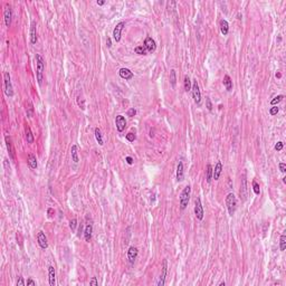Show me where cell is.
Returning a JSON list of instances; mask_svg holds the SVG:
<instances>
[{
  "label": "cell",
  "mask_w": 286,
  "mask_h": 286,
  "mask_svg": "<svg viewBox=\"0 0 286 286\" xmlns=\"http://www.w3.org/2000/svg\"><path fill=\"white\" fill-rule=\"evenodd\" d=\"M276 77L281 78V77H282V74H281V73H277V74H276Z\"/></svg>",
  "instance_id": "50"
},
{
  "label": "cell",
  "mask_w": 286,
  "mask_h": 286,
  "mask_svg": "<svg viewBox=\"0 0 286 286\" xmlns=\"http://www.w3.org/2000/svg\"><path fill=\"white\" fill-rule=\"evenodd\" d=\"M30 43H37V24L35 20L31 22V26H30Z\"/></svg>",
  "instance_id": "14"
},
{
  "label": "cell",
  "mask_w": 286,
  "mask_h": 286,
  "mask_svg": "<svg viewBox=\"0 0 286 286\" xmlns=\"http://www.w3.org/2000/svg\"><path fill=\"white\" fill-rule=\"evenodd\" d=\"M26 113H27L28 117H33L34 116V105H33V103L30 101L26 103Z\"/></svg>",
  "instance_id": "25"
},
{
  "label": "cell",
  "mask_w": 286,
  "mask_h": 286,
  "mask_svg": "<svg viewBox=\"0 0 286 286\" xmlns=\"http://www.w3.org/2000/svg\"><path fill=\"white\" fill-rule=\"evenodd\" d=\"M137 255H139V250H137V247L134 246H131L129 248L128 250V259L130 261V264H134L135 259L137 258Z\"/></svg>",
  "instance_id": "10"
},
{
  "label": "cell",
  "mask_w": 286,
  "mask_h": 286,
  "mask_svg": "<svg viewBox=\"0 0 286 286\" xmlns=\"http://www.w3.org/2000/svg\"><path fill=\"white\" fill-rule=\"evenodd\" d=\"M183 86H184V91H186V92L191 91L192 84H191V81H190V77H189L188 75H186L183 78Z\"/></svg>",
  "instance_id": "28"
},
{
  "label": "cell",
  "mask_w": 286,
  "mask_h": 286,
  "mask_svg": "<svg viewBox=\"0 0 286 286\" xmlns=\"http://www.w3.org/2000/svg\"><path fill=\"white\" fill-rule=\"evenodd\" d=\"M195 215H196L198 220H202L204 219L205 211H204V208H202V205H201L200 198H197L196 202H195Z\"/></svg>",
  "instance_id": "6"
},
{
  "label": "cell",
  "mask_w": 286,
  "mask_h": 286,
  "mask_svg": "<svg viewBox=\"0 0 286 286\" xmlns=\"http://www.w3.org/2000/svg\"><path fill=\"white\" fill-rule=\"evenodd\" d=\"M167 272H168V261H167V259H164V261H163V264H162V273H161V275H160V278H159V282H158L159 286L164 285V283H166V276H167Z\"/></svg>",
  "instance_id": "11"
},
{
  "label": "cell",
  "mask_w": 286,
  "mask_h": 286,
  "mask_svg": "<svg viewBox=\"0 0 286 286\" xmlns=\"http://www.w3.org/2000/svg\"><path fill=\"white\" fill-rule=\"evenodd\" d=\"M25 134H26V140H27V142H28V143H34V135H33L31 130H30V128L28 125L25 126Z\"/></svg>",
  "instance_id": "24"
},
{
  "label": "cell",
  "mask_w": 286,
  "mask_h": 286,
  "mask_svg": "<svg viewBox=\"0 0 286 286\" xmlns=\"http://www.w3.org/2000/svg\"><path fill=\"white\" fill-rule=\"evenodd\" d=\"M36 65H37V69H36V76H37V81H38L39 85L43 84L44 79V71H45V62L42 55L36 54Z\"/></svg>",
  "instance_id": "1"
},
{
  "label": "cell",
  "mask_w": 286,
  "mask_h": 286,
  "mask_svg": "<svg viewBox=\"0 0 286 286\" xmlns=\"http://www.w3.org/2000/svg\"><path fill=\"white\" fill-rule=\"evenodd\" d=\"M144 47H145V49H146V51H149V53H153V51H155V48H157L155 42H154L153 39L151 38L150 36H148V37L145 38Z\"/></svg>",
  "instance_id": "12"
},
{
  "label": "cell",
  "mask_w": 286,
  "mask_h": 286,
  "mask_svg": "<svg viewBox=\"0 0 286 286\" xmlns=\"http://www.w3.org/2000/svg\"><path fill=\"white\" fill-rule=\"evenodd\" d=\"M4 93H6V95H7L8 97H13V88L11 78H10V74H9V73H4Z\"/></svg>",
  "instance_id": "4"
},
{
  "label": "cell",
  "mask_w": 286,
  "mask_h": 286,
  "mask_svg": "<svg viewBox=\"0 0 286 286\" xmlns=\"http://www.w3.org/2000/svg\"><path fill=\"white\" fill-rule=\"evenodd\" d=\"M206 104H207L208 111H211V110H212V104H211V101H210L209 97H206Z\"/></svg>",
  "instance_id": "40"
},
{
  "label": "cell",
  "mask_w": 286,
  "mask_h": 286,
  "mask_svg": "<svg viewBox=\"0 0 286 286\" xmlns=\"http://www.w3.org/2000/svg\"><path fill=\"white\" fill-rule=\"evenodd\" d=\"M212 173H214V169L211 167V164L207 166V182L210 183L211 180H212Z\"/></svg>",
  "instance_id": "29"
},
{
  "label": "cell",
  "mask_w": 286,
  "mask_h": 286,
  "mask_svg": "<svg viewBox=\"0 0 286 286\" xmlns=\"http://www.w3.org/2000/svg\"><path fill=\"white\" fill-rule=\"evenodd\" d=\"M226 206H227V209H228V212L230 216H234L236 211V208H237V199L234 193H228L226 197Z\"/></svg>",
  "instance_id": "3"
},
{
  "label": "cell",
  "mask_w": 286,
  "mask_h": 286,
  "mask_svg": "<svg viewBox=\"0 0 286 286\" xmlns=\"http://www.w3.org/2000/svg\"><path fill=\"white\" fill-rule=\"evenodd\" d=\"M77 104H78V106L81 107L82 110H85V101H84V98L78 96V97H77Z\"/></svg>",
  "instance_id": "35"
},
{
  "label": "cell",
  "mask_w": 286,
  "mask_h": 286,
  "mask_svg": "<svg viewBox=\"0 0 286 286\" xmlns=\"http://www.w3.org/2000/svg\"><path fill=\"white\" fill-rule=\"evenodd\" d=\"M190 193H191V187L186 186L182 192H181V195H180V209L181 210H184L187 208L189 200H190Z\"/></svg>",
  "instance_id": "2"
},
{
  "label": "cell",
  "mask_w": 286,
  "mask_h": 286,
  "mask_svg": "<svg viewBox=\"0 0 286 286\" xmlns=\"http://www.w3.org/2000/svg\"><path fill=\"white\" fill-rule=\"evenodd\" d=\"M48 277H49V285L55 286L56 285V273L54 266L48 267Z\"/></svg>",
  "instance_id": "18"
},
{
  "label": "cell",
  "mask_w": 286,
  "mask_h": 286,
  "mask_svg": "<svg viewBox=\"0 0 286 286\" xmlns=\"http://www.w3.org/2000/svg\"><path fill=\"white\" fill-rule=\"evenodd\" d=\"M124 26H125V22H120L119 24L115 26L114 30H113V38H114V40H115L116 43H119L120 40H121V33H122V30H123Z\"/></svg>",
  "instance_id": "8"
},
{
  "label": "cell",
  "mask_w": 286,
  "mask_h": 286,
  "mask_svg": "<svg viewBox=\"0 0 286 286\" xmlns=\"http://www.w3.org/2000/svg\"><path fill=\"white\" fill-rule=\"evenodd\" d=\"M225 285H226V284H225V282H222V283H220V284H219V286H225Z\"/></svg>",
  "instance_id": "51"
},
{
  "label": "cell",
  "mask_w": 286,
  "mask_h": 286,
  "mask_svg": "<svg viewBox=\"0 0 286 286\" xmlns=\"http://www.w3.org/2000/svg\"><path fill=\"white\" fill-rule=\"evenodd\" d=\"M115 125H116V130L119 132H123L125 130V126H126V121H125V117L123 115H117L115 119Z\"/></svg>",
  "instance_id": "9"
},
{
  "label": "cell",
  "mask_w": 286,
  "mask_h": 286,
  "mask_svg": "<svg viewBox=\"0 0 286 286\" xmlns=\"http://www.w3.org/2000/svg\"><path fill=\"white\" fill-rule=\"evenodd\" d=\"M278 111H279V108H278V107L275 105V106L270 107V110H269V114L274 116V115H276V114H277Z\"/></svg>",
  "instance_id": "37"
},
{
  "label": "cell",
  "mask_w": 286,
  "mask_h": 286,
  "mask_svg": "<svg viewBox=\"0 0 286 286\" xmlns=\"http://www.w3.org/2000/svg\"><path fill=\"white\" fill-rule=\"evenodd\" d=\"M4 141H6V145H7L9 157H10V159H11L13 161H15V160H16V155H15V148H13L11 137H9V135H6V137H4Z\"/></svg>",
  "instance_id": "7"
},
{
  "label": "cell",
  "mask_w": 286,
  "mask_h": 286,
  "mask_svg": "<svg viewBox=\"0 0 286 286\" xmlns=\"http://www.w3.org/2000/svg\"><path fill=\"white\" fill-rule=\"evenodd\" d=\"M224 85H225V87H226V90L228 92H230L233 90V81H231L229 75H225V77H224Z\"/></svg>",
  "instance_id": "23"
},
{
  "label": "cell",
  "mask_w": 286,
  "mask_h": 286,
  "mask_svg": "<svg viewBox=\"0 0 286 286\" xmlns=\"http://www.w3.org/2000/svg\"><path fill=\"white\" fill-rule=\"evenodd\" d=\"M28 166L30 169H37V159L34 154L30 153L28 155Z\"/></svg>",
  "instance_id": "22"
},
{
  "label": "cell",
  "mask_w": 286,
  "mask_h": 286,
  "mask_svg": "<svg viewBox=\"0 0 286 286\" xmlns=\"http://www.w3.org/2000/svg\"><path fill=\"white\" fill-rule=\"evenodd\" d=\"M279 248L282 252H284L286 248V236L284 234L281 236V239H279Z\"/></svg>",
  "instance_id": "31"
},
{
  "label": "cell",
  "mask_w": 286,
  "mask_h": 286,
  "mask_svg": "<svg viewBox=\"0 0 286 286\" xmlns=\"http://www.w3.org/2000/svg\"><path fill=\"white\" fill-rule=\"evenodd\" d=\"M96 4H97L98 6H103V4H105V1H104V0H100V1H98V0H97V2H96Z\"/></svg>",
  "instance_id": "47"
},
{
  "label": "cell",
  "mask_w": 286,
  "mask_h": 286,
  "mask_svg": "<svg viewBox=\"0 0 286 286\" xmlns=\"http://www.w3.org/2000/svg\"><path fill=\"white\" fill-rule=\"evenodd\" d=\"M220 31L224 36H227L228 35V31H229V25L228 22L225 20V19H221L220 20Z\"/></svg>",
  "instance_id": "21"
},
{
  "label": "cell",
  "mask_w": 286,
  "mask_h": 286,
  "mask_svg": "<svg viewBox=\"0 0 286 286\" xmlns=\"http://www.w3.org/2000/svg\"><path fill=\"white\" fill-rule=\"evenodd\" d=\"M90 285H94V286L98 285V282H97V279H96V277H92V279L90 281Z\"/></svg>",
  "instance_id": "43"
},
{
  "label": "cell",
  "mask_w": 286,
  "mask_h": 286,
  "mask_svg": "<svg viewBox=\"0 0 286 286\" xmlns=\"http://www.w3.org/2000/svg\"><path fill=\"white\" fill-rule=\"evenodd\" d=\"M253 189H254V192H255V195H259L261 193V189H259V184L257 183L256 181L254 180L253 181Z\"/></svg>",
  "instance_id": "34"
},
{
  "label": "cell",
  "mask_w": 286,
  "mask_h": 286,
  "mask_svg": "<svg viewBox=\"0 0 286 286\" xmlns=\"http://www.w3.org/2000/svg\"><path fill=\"white\" fill-rule=\"evenodd\" d=\"M126 140H128L129 142H133L134 140H135V134H133V133H128V134H126Z\"/></svg>",
  "instance_id": "38"
},
{
  "label": "cell",
  "mask_w": 286,
  "mask_h": 286,
  "mask_svg": "<svg viewBox=\"0 0 286 286\" xmlns=\"http://www.w3.org/2000/svg\"><path fill=\"white\" fill-rule=\"evenodd\" d=\"M135 114H137V111H135V108H134V107L130 108V110L128 111V115H129V116H131V117L135 116Z\"/></svg>",
  "instance_id": "41"
},
{
  "label": "cell",
  "mask_w": 286,
  "mask_h": 286,
  "mask_svg": "<svg viewBox=\"0 0 286 286\" xmlns=\"http://www.w3.org/2000/svg\"><path fill=\"white\" fill-rule=\"evenodd\" d=\"M283 146H284V143L279 141V142H277V143L275 144V150H276V151H282Z\"/></svg>",
  "instance_id": "39"
},
{
  "label": "cell",
  "mask_w": 286,
  "mask_h": 286,
  "mask_svg": "<svg viewBox=\"0 0 286 286\" xmlns=\"http://www.w3.org/2000/svg\"><path fill=\"white\" fill-rule=\"evenodd\" d=\"M191 91H192V97H193V101H195V103H196L197 105H200V103H201V93H200V88H199V84H198L197 79H195V81H193V83H192Z\"/></svg>",
  "instance_id": "5"
},
{
  "label": "cell",
  "mask_w": 286,
  "mask_h": 286,
  "mask_svg": "<svg viewBox=\"0 0 286 286\" xmlns=\"http://www.w3.org/2000/svg\"><path fill=\"white\" fill-rule=\"evenodd\" d=\"M106 44H107V46H108V47H111V46H112V45H111V39H110V38H107Z\"/></svg>",
  "instance_id": "48"
},
{
  "label": "cell",
  "mask_w": 286,
  "mask_h": 286,
  "mask_svg": "<svg viewBox=\"0 0 286 286\" xmlns=\"http://www.w3.org/2000/svg\"><path fill=\"white\" fill-rule=\"evenodd\" d=\"M125 160H126V162H128L129 164H133V159L131 158V157H126Z\"/></svg>",
  "instance_id": "46"
},
{
  "label": "cell",
  "mask_w": 286,
  "mask_h": 286,
  "mask_svg": "<svg viewBox=\"0 0 286 286\" xmlns=\"http://www.w3.org/2000/svg\"><path fill=\"white\" fill-rule=\"evenodd\" d=\"M26 283L25 281H24V278L22 277H19V279L17 281V286H25Z\"/></svg>",
  "instance_id": "42"
},
{
  "label": "cell",
  "mask_w": 286,
  "mask_h": 286,
  "mask_svg": "<svg viewBox=\"0 0 286 286\" xmlns=\"http://www.w3.org/2000/svg\"><path fill=\"white\" fill-rule=\"evenodd\" d=\"M71 154H72V160L75 163L79 162V159H78V153H77V145L74 144L71 149Z\"/></svg>",
  "instance_id": "26"
},
{
  "label": "cell",
  "mask_w": 286,
  "mask_h": 286,
  "mask_svg": "<svg viewBox=\"0 0 286 286\" xmlns=\"http://www.w3.org/2000/svg\"><path fill=\"white\" fill-rule=\"evenodd\" d=\"M92 233H93V226H92V224H87L85 227V230H84V238L87 243H90L91 239H92Z\"/></svg>",
  "instance_id": "19"
},
{
  "label": "cell",
  "mask_w": 286,
  "mask_h": 286,
  "mask_svg": "<svg viewBox=\"0 0 286 286\" xmlns=\"http://www.w3.org/2000/svg\"><path fill=\"white\" fill-rule=\"evenodd\" d=\"M51 212H53V209H48V216H49V217H51V216H53V215H51Z\"/></svg>",
  "instance_id": "49"
},
{
  "label": "cell",
  "mask_w": 286,
  "mask_h": 286,
  "mask_svg": "<svg viewBox=\"0 0 286 286\" xmlns=\"http://www.w3.org/2000/svg\"><path fill=\"white\" fill-rule=\"evenodd\" d=\"M76 226H77V220L74 218V219H72L71 221H69V228L72 229V231H75V229H76Z\"/></svg>",
  "instance_id": "36"
},
{
  "label": "cell",
  "mask_w": 286,
  "mask_h": 286,
  "mask_svg": "<svg viewBox=\"0 0 286 286\" xmlns=\"http://www.w3.org/2000/svg\"><path fill=\"white\" fill-rule=\"evenodd\" d=\"M134 51L139 55H145L146 54V49H145L144 46H137V47H135Z\"/></svg>",
  "instance_id": "33"
},
{
  "label": "cell",
  "mask_w": 286,
  "mask_h": 286,
  "mask_svg": "<svg viewBox=\"0 0 286 286\" xmlns=\"http://www.w3.org/2000/svg\"><path fill=\"white\" fill-rule=\"evenodd\" d=\"M119 75L123 79H125V81H130V79H132L133 76H134V74H133V72H131L129 68H121L119 71Z\"/></svg>",
  "instance_id": "16"
},
{
  "label": "cell",
  "mask_w": 286,
  "mask_h": 286,
  "mask_svg": "<svg viewBox=\"0 0 286 286\" xmlns=\"http://www.w3.org/2000/svg\"><path fill=\"white\" fill-rule=\"evenodd\" d=\"M29 285L30 286H35V285H36V283H35L34 281L31 279V278H29V279L27 281V286H29Z\"/></svg>",
  "instance_id": "45"
},
{
  "label": "cell",
  "mask_w": 286,
  "mask_h": 286,
  "mask_svg": "<svg viewBox=\"0 0 286 286\" xmlns=\"http://www.w3.org/2000/svg\"><path fill=\"white\" fill-rule=\"evenodd\" d=\"M170 83L172 87L175 86V83H177V76H175V69H171L170 71Z\"/></svg>",
  "instance_id": "30"
},
{
  "label": "cell",
  "mask_w": 286,
  "mask_h": 286,
  "mask_svg": "<svg viewBox=\"0 0 286 286\" xmlns=\"http://www.w3.org/2000/svg\"><path fill=\"white\" fill-rule=\"evenodd\" d=\"M221 171H222V163H221V161H218L217 164H216V167H215L214 173H212V179H215V180L219 179V177H220V175H221Z\"/></svg>",
  "instance_id": "20"
},
{
  "label": "cell",
  "mask_w": 286,
  "mask_h": 286,
  "mask_svg": "<svg viewBox=\"0 0 286 286\" xmlns=\"http://www.w3.org/2000/svg\"><path fill=\"white\" fill-rule=\"evenodd\" d=\"M37 241H38L39 246H40V248H43V249H46V248L48 247V241H47V237H46V235L44 234L43 231H39L38 235H37Z\"/></svg>",
  "instance_id": "15"
},
{
  "label": "cell",
  "mask_w": 286,
  "mask_h": 286,
  "mask_svg": "<svg viewBox=\"0 0 286 286\" xmlns=\"http://www.w3.org/2000/svg\"><path fill=\"white\" fill-rule=\"evenodd\" d=\"M283 98H284V95H277L276 97H274L273 100L270 101V104H272L273 106H275L276 104H278V103H279V102H281V101H282Z\"/></svg>",
  "instance_id": "32"
},
{
  "label": "cell",
  "mask_w": 286,
  "mask_h": 286,
  "mask_svg": "<svg viewBox=\"0 0 286 286\" xmlns=\"http://www.w3.org/2000/svg\"><path fill=\"white\" fill-rule=\"evenodd\" d=\"M94 134H95V139H96V141H97L98 144H100V145H103V144H104V142H103V137H102V132H101V130H100L98 128H95Z\"/></svg>",
  "instance_id": "27"
},
{
  "label": "cell",
  "mask_w": 286,
  "mask_h": 286,
  "mask_svg": "<svg viewBox=\"0 0 286 286\" xmlns=\"http://www.w3.org/2000/svg\"><path fill=\"white\" fill-rule=\"evenodd\" d=\"M279 169H281V172L285 173V171H286V164H285V163H279Z\"/></svg>",
  "instance_id": "44"
},
{
  "label": "cell",
  "mask_w": 286,
  "mask_h": 286,
  "mask_svg": "<svg viewBox=\"0 0 286 286\" xmlns=\"http://www.w3.org/2000/svg\"><path fill=\"white\" fill-rule=\"evenodd\" d=\"M184 178V168H183V162L182 161H179L178 163V167H177V180L181 182L183 181Z\"/></svg>",
  "instance_id": "17"
},
{
  "label": "cell",
  "mask_w": 286,
  "mask_h": 286,
  "mask_svg": "<svg viewBox=\"0 0 286 286\" xmlns=\"http://www.w3.org/2000/svg\"><path fill=\"white\" fill-rule=\"evenodd\" d=\"M11 17H13V13H11V7L10 6H6L4 7V22L7 27H10L11 25Z\"/></svg>",
  "instance_id": "13"
}]
</instances>
